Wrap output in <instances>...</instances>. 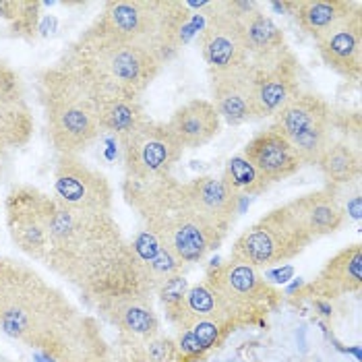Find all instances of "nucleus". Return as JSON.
Segmentation results:
<instances>
[{
	"mask_svg": "<svg viewBox=\"0 0 362 362\" xmlns=\"http://www.w3.org/2000/svg\"><path fill=\"white\" fill-rule=\"evenodd\" d=\"M98 313L120 332V339L145 341L160 334V319L153 308L151 292H135L114 298L100 305Z\"/></svg>",
	"mask_w": 362,
	"mask_h": 362,
	"instance_id": "6ab92c4d",
	"label": "nucleus"
},
{
	"mask_svg": "<svg viewBox=\"0 0 362 362\" xmlns=\"http://www.w3.org/2000/svg\"><path fill=\"white\" fill-rule=\"evenodd\" d=\"M362 288V245H350L325 263V267L319 272V276L303 284L292 300H334L346 294H358Z\"/></svg>",
	"mask_w": 362,
	"mask_h": 362,
	"instance_id": "dca6fc26",
	"label": "nucleus"
},
{
	"mask_svg": "<svg viewBox=\"0 0 362 362\" xmlns=\"http://www.w3.org/2000/svg\"><path fill=\"white\" fill-rule=\"evenodd\" d=\"M193 19L182 0H112L93 25L166 64L193 33Z\"/></svg>",
	"mask_w": 362,
	"mask_h": 362,
	"instance_id": "39448f33",
	"label": "nucleus"
},
{
	"mask_svg": "<svg viewBox=\"0 0 362 362\" xmlns=\"http://www.w3.org/2000/svg\"><path fill=\"white\" fill-rule=\"evenodd\" d=\"M58 62L75 73L100 98V104L141 100L164 69L158 58L95 25L85 29Z\"/></svg>",
	"mask_w": 362,
	"mask_h": 362,
	"instance_id": "20e7f679",
	"label": "nucleus"
},
{
	"mask_svg": "<svg viewBox=\"0 0 362 362\" xmlns=\"http://www.w3.org/2000/svg\"><path fill=\"white\" fill-rule=\"evenodd\" d=\"M100 129L102 133H112L116 139L129 135L147 120L141 100H108L100 104Z\"/></svg>",
	"mask_w": 362,
	"mask_h": 362,
	"instance_id": "c85d7f7f",
	"label": "nucleus"
},
{
	"mask_svg": "<svg viewBox=\"0 0 362 362\" xmlns=\"http://www.w3.org/2000/svg\"><path fill=\"white\" fill-rule=\"evenodd\" d=\"M292 216L300 222L313 240L334 234L346 222V209L334 187H323L286 203Z\"/></svg>",
	"mask_w": 362,
	"mask_h": 362,
	"instance_id": "aec40b11",
	"label": "nucleus"
},
{
	"mask_svg": "<svg viewBox=\"0 0 362 362\" xmlns=\"http://www.w3.org/2000/svg\"><path fill=\"white\" fill-rule=\"evenodd\" d=\"M52 199L56 205L81 214H112L114 209L110 180L79 156H58Z\"/></svg>",
	"mask_w": 362,
	"mask_h": 362,
	"instance_id": "ddd939ff",
	"label": "nucleus"
},
{
	"mask_svg": "<svg viewBox=\"0 0 362 362\" xmlns=\"http://www.w3.org/2000/svg\"><path fill=\"white\" fill-rule=\"evenodd\" d=\"M323 62L346 79H361L362 73V11L356 8L350 17L329 29L317 40Z\"/></svg>",
	"mask_w": 362,
	"mask_h": 362,
	"instance_id": "f3484780",
	"label": "nucleus"
},
{
	"mask_svg": "<svg viewBox=\"0 0 362 362\" xmlns=\"http://www.w3.org/2000/svg\"><path fill=\"white\" fill-rule=\"evenodd\" d=\"M187 292H189V281H187V278H185L182 274L170 278L156 290V294H158V298H160V305H162L164 313H166V319L176 327V329H178L180 323H182Z\"/></svg>",
	"mask_w": 362,
	"mask_h": 362,
	"instance_id": "2f4dec72",
	"label": "nucleus"
},
{
	"mask_svg": "<svg viewBox=\"0 0 362 362\" xmlns=\"http://www.w3.org/2000/svg\"><path fill=\"white\" fill-rule=\"evenodd\" d=\"M116 362H141L137 358V354H135V350H133V346H129V344H124L122 341V356H120V361Z\"/></svg>",
	"mask_w": 362,
	"mask_h": 362,
	"instance_id": "72a5a7b5",
	"label": "nucleus"
},
{
	"mask_svg": "<svg viewBox=\"0 0 362 362\" xmlns=\"http://www.w3.org/2000/svg\"><path fill=\"white\" fill-rule=\"evenodd\" d=\"M274 118V129L292 145L303 166H317L335 139L334 108L313 91L300 89Z\"/></svg>",
	"mask_w": 362,
	"mask_h": 362,
	"instance_id": "9d476101",
	"label": "nucleus"
},
{
	"mask_svg": "<svg viewBox=\"0 0 362 362\" xmlns=\"http://www.w3.org/2000/svg\"><path fill=\"white\" fill-rule=\"evenodd\" d=\"M83 362H114V361H112L110 354H106V356H93V358H87V361Z\"/></svg>",
	"mask_w": 362,
	"mask_h": 362,
	"instance_id": "f704fd0d",
	"label": "nucleus"
},
{
	"mask_svg": "<svg viewBox=\"0 0 362 362\" xmlns=\"http://www.w3.org/2000/svg\"><path fill=\"white\" fill-rule=\"evenodd\" d=\"M44 263L77 286L95 308L127 294L149 292L112 214H81L56 205Z\"/></svg>",
	"mask_w": 362,
	"mask_h": 362,
	"instance_id": "f03ea898",
	"label": "nucleus"
},
{
	"mask_svg": "<svg viewBox=\"0 0 362 362\" xmlns=\"http://www.w3.org/2000/svg\"><path fill=\"white\" fill-rule=\"evenodd\" d=\"M211 79V98L214 108L226 124L238 127L257 120L252 106V69L251 64L234 71L214 75Z\"/></svg>",
	"mask_w": 362,
	"mask_h": 362,
	"instance_id": "4be33fe9",
	"label": "nucleus"
},
{
	"mask_svg": "<svg viewBox=\"0 0 362 362\" xmlns=\"http://www.w3.org/2000/svg\"><path fill=\"white\" fill-rule=\"evenodd\" d=\"M122 197L139 214L143 228L185 267L203 261L223 243L222 234L197 214L185 185L174 176L149 182L124 178Z\"/></svg>",
	"mask_w": 362,
	"mask_h": 362,
	"instance_id": "7ed1b4c3",
	"label": "nucleus"
},
{
	"mask_svg": "<svg viewBox=\"0 0 362 362\" xmlns=\"http://www.w3.org/2000/svg\"><path fill=\"white\" fill-rule=\"evenodd\" d=\"M222 180L240 199L243 197L263 195L272 187V182L265 176H261L251 162L247 158H243V156H234V158L228 160L226 170L222 174Z\"/></svg>",
	"mask_w": 362,
	"mask_h": 362,
	"instance_id": "c756f323",
	"label": "nucleus"
},
{
	"mask_svg": "<svg viewBox=\"0 0 362 362\" xmlns=\"http://www.w3.org/2000/svg\"><path fill=\"white\" fill-rule=\"evenodd\" d=\"M203 281L216 290L228 319L236 327L263 325L267 315L284 300V294L259 269L232 257L209 267Z\"/></svg>",
	"mask_w": 362,
	"mask_h": 362,
	"instance_id": "0eeeda50",
	"label": "nucleus"
},
{
	"mask_svg": "<svg viewBox=\"0 0 362 362\" xmlns=\"http://www.w3.org/2000/svg\"><path fill=\"white\" fill-rule=\"evenodd\" d=\"M122 341L133 346L141 362H187L176 346V339L168 335L158 334L145 341H129V339H122Z\"/></svg>",
	"mask_w": 362,
	"mask_h": 362,
	"instance_id": "473e14b6",
	"label": "nucleus"
},
{
	"mask_svg": "<svg viewBox=\"0 0 362 362\" xmlns=\"http://www.w3.org/2000/svg\"><path fill=\"white\" fill-rule=\"evenodd\" d=\"M182 149H199L220 133L222 118L207 100H191L182 104L166 122Z\"/></svg>",
	"mask_w": 362,
	"mask_h": 362,
	"instance_id": "5701e85b",
	"label": "nucleus"
},
{
	"mask_svg": "<svg viewBox=\"0 0 362 362\" xmlns=\"http://www.w3.org/2000/svg\"><path fill=\"white\" fill-rule=\"evenodd\" d=\"M255 2H203L205 23L199 31V48L209 77L234 73L251 64L243 35V17Z\"/></svg>",
	"mask_w": 362,
	"mask_h": 362,
	"instance_id": "1a4fd4ad",
	"label": "nucleus"
},
{
	"mask_svg": "<svg viewBox=\"0 0 362 362\" xmlns=\"http://www.w3.org/2000/svg\"><path fill=\"white\" fill-rule=\"evenodd\" d=\"M251 69L255 118H274L300 91V62L290 50L272 64Z\"/></svg>",
	"mask_w": 362,
	"mask_h": 362,
	"instance_id": "2eb2a0df",
	"label": "nucleus"
},
{
	"mask_svg": "<svg viewBox=\"0 0 362 362\" xmlns=\"http://www.w3.org/2000/svg\"><path fill=\"white\" fill-rule=\"evenodd\" d=\"M240 156L247 158L255 166V170L261 176H265L272 185L296 174L303 166L296 151L292 149V145L286 141L284 135H279L274 127L255 135L245 145Z\"/></svg>",
	"mask_w": 362,
	"mask_h": 362,
	"instance_id": "412c9836",
	"label": "nucleus"
},
{
	"mask_svg": "<svg viewBox=\"0 0 362 362\" xmlns=\"http://www.w3.org/2000/svg\"><path fill=\"white\" fill-rule=\"evenodd\" d=\"M327 187L339 189L361 176V151L346 139H334L317 162Z\"/></svg>",
	"mask_w": 362,
	"mask_h": 362,
	"instance_id": "cd10ccee",
	"label": "nucleus"
},
{
	"mask_svg": "<svg viewBox=\"0 0 362 362\" xmlns=\"http://www.w3.org/2000/svg\"><path fill=\"white\" fill-rule=\"evenodd\" d=\"M310 243L315 240L284 203L249 226L236 238L230 257L261 272L292 261Z\"/></svg>",
	"mask_w": 362,
	"mask_h": 362,
	"instance_id": "6e6552de",
	"label": "nucleus"
},
{
	"mask_svg": "<svg viewBox=\"0 0 362 362\" xmlns=\"http://www.w3.org/2000/svg\"><path fill=\"white\" fill-rule=\"evenodd\" d=\"M129 245H131V251L135 255L141 279L149 292L156 294V290L164 281L182 274L185 265L168 249H164L158 243V238L151 236L145 228H141L139 232L133 236V240H129Z\"/></svg>",
	"mask_w": 362,
	"mask_h": 362,
	"instance_id": "393cba45",
	"label": "nucleus"
},
{
	"mask_svg": "<svg viewBox=\"0 0 362 362\" xmlns=\"http://www.w3.org/2000/svg\"><path fill=\"white\" fill-rule=\"evenodd\" d=\"M6 226L13 243L31 259L46 261L50 251V226L56 201L35 187H15L4 203Z\"/></svg>",
	"mask_w": 362,
	"mask_h": 362,
	"instance_id": "f8f14e48",
	"label": "nucleus"
},
{
	"mask_svg": "<svg viewBox=\"0 0 362 362\" xmlns=\"http://www.w3.org/2000/svg\"><path fill=\"white\" fill-rule=\"evenodd\" d=\"M0 329L37 348L48 362H83L110 354L93 319L13 261H2L0 272Z\"/></svg>",
	"mask_w": 362,
	"mask_h": 362,
	"instance_id": "f257e3e1",
	"label": "nucleus"
},
{
	"mask_svg": "<svg viewBox=\"0 0 362 362\" xmlns=\"http://www.w3.org/2000/svg\"><path fill=\"white\" fill-rule=\"evenodd\" d=\"M243 35L249 50L251 66L272 64L286 52H290L284 31L259 4H255L243 17Z\"/></svg>",
	"mask_w": 362,
	"mask_h": 362,
	"instance_id": "b1692460",
	"label": "nucleus"
},
{
	"mask_svg": "<svg viewBox=\"0 0 362 362\" xmlns=\"http://www.w3.org/2000/svg\"><path fill=\"white\" fill-rule=\"evenodd\" d=\"M37 98L58 156H79L100 137V98L60 62L37 75Z\"/></svg>",
	"mask_w": 362,
	"mask_h": 362,
	"instance_id": "423d86ee",
	"label": "nucleus"
},
{
	"mask_svg": "<svg viewBox=\"0 0 362 362\" xmlns=\"http://www.w3.org/2000/svg\"><path fill=\"white\" fill-rule=\"evenodd\" d=\"M33 135V114L19 73L0 58V158L25 147Z\"/></svg>",
	"mask_w": 362,
	"mask_h": 362,
	"instance_id": "4468645a",
	"label": "nucleus"
},
{
	"mask_svg": "<svg viewBox=\"0 0 362 362\" xmlns=\"http://www.w3.org/2000/svg\"><path fill=\"white\" fill-rule=\"evenodd\" d=\"M118 141L122 149L124 178L137 182L172 176V170L180 162L185 151L166 122L151 118Z\"/></svg>",
	"mask_w": 362,
	"mask_h": 362,
	"instance_id": "9b49d317",
	"label": "nucleus"
},
{
	"mask_svg": "<svg viewBox=\"0 0 362 362\" xmlns=\"http://www.w3.org/2000/svg\"><path fill=\"white\" fill-rule=\"evenodd\" d=\"M0 362H11V361H6V358H4V356L0 354Z\"/></svg>",
	"mask_w": 362,
	"mask_h": 362,
	"instance_id": "c9c22d12",
	"label": "nucleus"
},
{
	"mask_svg": "<svg viewBox=\"0 0 362 362\" xmlns=\"http://www.w3.org/2000/svg\"><path fill=\"white\" fill-rule=\"evenodd\" d=\"M238 327L228 321H214V319H199L191 323L187 329L178 332L176 346L187 362L203 361L211 350L222 346L223 339Z\"/></svg>",
	"mask_w": 362,
	"mask_h": 362,
	"instance_id": "bb28decb",
	"label": "nucleus"
},
{
	"mask_svg": "<svg viewBox=\"0 0 362 362\" xmlns=\"http://www.w3.org/2000/svg\"><path fill=\"white\" fill-rule=\"evenodd\" d=\"M281 6L292 11L300 29L315 42L337 23H341L346 17H350L356 8H361L358 2L348 0H296L284 2Z\"/></svg>",
	"mask_w": 362,
	"mask_h": 362,
	"instance_id": "a878e982",
	"label": "nucleus"
},
{
	"mask_svg": "<svg viewBox=\"0 0 362 362\" xmlns=\"http://www.w3.org/2000/svg\"><path fill=\"white\" fill-rule=\"evenodd\" d=\"M182 185L197 214L226 238L240 209V197L223 182L222 176H197Z\"/></svg>",
	"mask_w": 362,
	"mask_h": 362,
	"instance_id": "a211bd4d",
	"label": "nucleus"
},
{
	"mask_svg": "<svg viewBox=\"0 0 362 362\" xmlns=\"http://www.w3.org/2000/svg\"><path fill=\"white\" fill-rule=\"evenodd\" d=\"M40 2L28 0H0V19L8 23V29L15 37L31 40L37 33L40 25Z\"/></svg>",
	"mask_w": 362,
	"mask_h": 362,
	"instance_id": "7c9ffc66",
	"label": "nucleus"
}]
</instances>
